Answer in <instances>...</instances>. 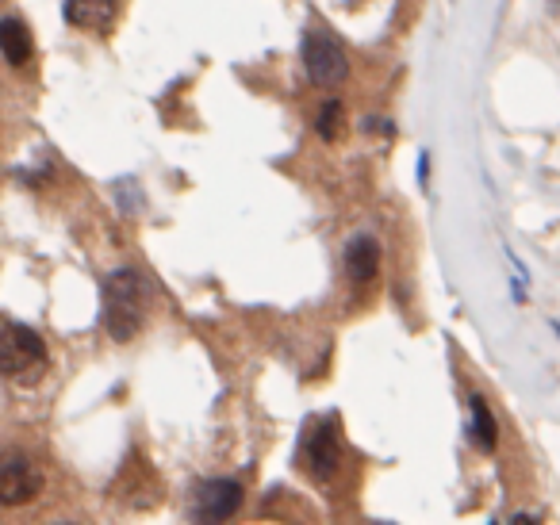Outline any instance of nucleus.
Instances as JSON below:
<instances>
[{
  "mask_svg": "<svg viewBox=\"0 0 560 525\" xmlns=\"http://www.w3.org/2000/svg\"><path fill=\"white\" fill-rule=\"evenodd\" d=\"M150 292L135 269H119L104 280V326L116 342H131L146 322Z\"/></svg>",
  "mask_w": 560,
  "mask_h": 525,
  "instance_id": "f257e3e1",
  "label": "nucleus"
},
{
  "mask_svg": "<svg viewBox=\"0 0 560 525\" xmlns=\"http://www.w3.org/2000/svg\"><path fill=\"white\" fill-rule=\"evenodd\" d=\"M47 368V345L35 330H27L20 322H8L0 330V376H8L12 384H35Z\"/></svg>",
  "mask_w": 560,
  "mask_h": 525,
  "instance_id": "f03ea898",
  "label": "nucleus"
},
{
  "mask_svg": "<svg viewBox=\"0 0 560 525\" xmlns=\"http://www.w3.org/2000/svg\"><path fill=\"white\" fill-rule=\"evenodd\" d=\"M300 464L311 472V480L327 483L338 464H342V441H338V426L334 418H319L307 426V434L300 437Z\"/></svg>",
  "mask_w": 560,
  "mask_h": 525,
  "instance_id": "7ed1b4c3",
  "label": "nucleus"
},
{
  "mask_svg": "<svg viewBox=\"0 0 560 525\" xmlns=\"http://www.w3.org/2000/svg\"><path fill=\"white\" fill-rule=\"evenodd\" d=\"M304 69L319 89H334L350 77L346 50H342V43H334L327 31H307L304 35Z\"/></svg>",
  "mask_w": 560,
  "mask_h": 525,
  "instance_id": "20e7f679",
  "label": "nucleus"
},
{
  "mask_svg": "<svg viewBox=\"0 0 560 525\" xmlns=\"http://www.w3.org/2000/svg\"><path fill=\"white\" fill-rule=\"evenodd\" d=\"M43 491V472L27 453H0V506H24Z\"/></svg>",
  "mask_w": 560,
  "mask_h": 525,
  "instance_id": "39448f33",
  "label": "nucleus"
},
{
  "mask_svg": "<svg viewBox=\"0 0 560 525\" xmlns=\"http://www.w3.org/2000/svg\"><path fill=\"white\" fill-rule=\"evenodd\" d=\"M242 506V483L238 480H211L200 483L192 495V518L196 522H227Z\"/></svg>",
  "mask_w": 560,
  "mask_h": 525,
  "instance_id": "423d86ee",
  "label": "nucleus"
},
{
  "mask_svg": "<svg viewBox=\"0 0 560 525\" xmlns=\"http://www.w3.org/2000/svg\"><path fill=\"white\" fill-rule=\"evenodd\" d=\"M62 16L66 23L85 27V31H108L119 16V0H66Z\"/></svg>",
  "mask_w": 560,
  "mask_h": 525,
  "instance_id": "0eeeda50",
  "label": "nucleus"
},
{
  "mask_svg": "<svg viewBox=\"0 0 560 525\" xmlns=\"http://www.w3.org/2000/svg\"><path fill=\"white\" fill-rule=\"evenodd\" d=\"M346 273L353 284H369L380 273V246L373 238H353L346 246Z\"/></svg>",
  "mask_w": 560,
  "mask_h": 525,
  "instance_id": "6e6552de",
  "label": "nucleus"
},
{
  "mask_svg": "<svg viewBox=\"0 0 560 525\" xmlns=\"http://www.w3.org/2000/svg\"><path fill=\"white\" fill-rule=\"evenodd\" d=\"M0 54L12 66H27L31 62V35L20 20H0Z\"/></svg>",
  "mask_w": 560,
  "mask_h": 525,
  "instance_id": "1a4fd4ad",
  "label": "nucleus"
},
{
  "mask_svg": "<svg viewBox=\"0 0 560 525\" xmlns=\"http://www.w3.org/2000/svg\"><path fill=\"white\" fill-rule=\"evenodd\" d=\"M468 411H472V441L491 453L495 449V441H499V426H495V414L488 411V403H484V395H468Z\"/></svg>",
  "mask_w": 560,
  "mask_h": 525,
  "instance_id": "9d476101",
  "label": "nucleus"
},
{
  "mask_svg": "<svg viewBox=\"0 0 560 525\" xmlns=\"http://www.w3.org/2000/svg\"><path fill=\"white\" fill-rule=\"evenodd\" d=\"M342 135H346V108H342L338 100H327V104L319 108V138L338 142Z\"/></svg>",
  "mask_w": 560,
  "mask_h": 525,
  "instance_id": "9b49d317",
  "label": "nucleus"
}]
</instances>
